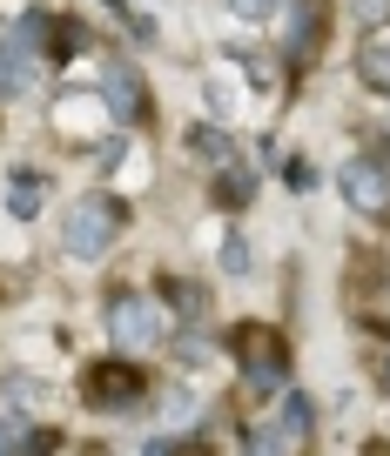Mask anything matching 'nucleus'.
Returning <instances> with one entry per match:
<instances>
[{
	"mask_svg": "<svg viewBox=\"0 0 390 456\" xmlns=\"http://www.w3.org/2000/svg\"><path fill=\"white\" fill-rule=\"evenodd\" d=\"M115 228H121L115 201H108V195H87V201H74L68 222H61V248L81 256V262H102L108 242H115Z\"/></svg>",
	"mask_w": 390,
	"mask_h": 456,
	"instance_id": "obj_1",
	"label": "nucleus"
},
{
	"mask_svg": "<svg viewBox=\"0 0 390 456\" xmlns=\"http://www.w3.org/2000/svg\"><path fill=\"white\" fill-rule=\"evenodd\" d=\"M108 336L121 342V356H142V349H155L162 342V315L148 296H115V309H108Z\"/></svg>",
	"mask_w": 390,
	"mask_h": 456,
	"instance_id": "obj_2",
	"label": "nucleus"
},
{
	"mask_svg": "<svg viewBox=\"0 0 390 456\" xmlns=\"http://www.w3.org/2000/svg\"><path fill=\"white\" fill-rule=\"evenodd\" d=\"M236 349H243V376H249L256 389L283 383L289 356H283V336H276V329H262V322H243V329H236Z\"/></svg>",
	"mask_w": 390,
	"mask_h": 456,
	"instance_id": "obj_3",
	"label": "nucleus"
},
{
	"mask_svg": "<svg viewBox=\"0 0 390 456\" xmlns=\"http://www.w3.org/2000/svg\"><path fill=\"white\" fill-rule=\"evenodd\" d=\"M336 188L350 195V208H370V215L390 201V182H384L377 161H344V168H336Z\"/></svg>",
	"mask_w": 390,
	"mask_h": 456,
	"instance_id": "obj_4",
	"label": "nucleus"
},
{
	"mask_svg": "<svg viewBox=\"0 0 390 456\" xmlns=\"http://www.w3.org/2000/svg\"><path fill=\"white\" fill-rule=\"evenodd\" d=\"M108 108L121 114V121H135V114H142V74L129 68V61H115V68H108Z\"/></svg>",
	"mask_w": 390,
	"mask_h": 456,
	"instance_id": "obj_5",
	"label": "nucleus"
},
{
	"mask_svg": "<svg viewBox=\"0 0 390 456\" xmlns=\"http://www.w3.org/2000/svg\"><path fill=\"white\" fill-rule=\"evenodd\" d=\"M87 396H95V403H135V396H142V376L121 370V362H108V370L87 376Z\"/></svg>",
	"mask_w": 390,
	"mask_h": 456,
	"instance_id": "obj_6",
	"label": "nucleus"
},
{
	"mask_svg": "<svg viewBox=\"0 0 390 456\" xmlns=\"http://www.w3.org/2000/svg\"><path fill=\"white\" fill-rule=\"evenodd\" d=\"M28 87H34V54L7 41L0 47V94H28Z\"/></svg>",
	"mask_w": 390,
	"mask_h": 456,
	"instance_id": "obj_7",
	"label": "nucleus"
},
{
	"mask_svg": "<svg viewBox=\"0 0 390 456\" xmlns=\"http://www.w3.org/2000/svg\"><path fill=\"white\" fill-rule=\"evenodd\" d=\"M270 423L283 429V443H289V450H303V436H310V396H283V410H276Z\"/></svg>",
	"mask_w": 390,
	"mask_h": 456,
	"instance_id": "obj_8",
	"label": "nucleus"
},
{
	"mask_svg": "<svg viewBox=\"0 0 390 456\" xmlns=\"http://www.w3.org/2000/svg\"><path fill=\"white\" fill-rule=\"evenodd\" d=\"M47 443H54V436H28V423H21V416H0V456H21V450L41 456Z\"/></svg>",
	"mask_w": 390,
	"mask_h": 456,
	"instance_id": "obj_9",
	"label": "nucleus"
},
{
	"mask_svg": "<svg viewBox=\"0 0 390 456\" xmlns=\"http://www.w3.org/2000/svg\"><path fill=\"white\" fill-rule=\"evenodd\" d=\"M41 195H47L41 175H14V182H7V208H14V215H34V208H41Z\"/></svg>",
	"mask_w": 390,
	"mask_h": 456,
	"instance_id": "obj_10",
	"label": "nucleus"
},
{
	"mask_svg": "<svg viewBox=\"0 0 390 456\" xmlns=\"http://www.w3.org/2000/svg\"><path fill=\"white\" fill-rule=\"evenodd\" d=\"M357 74L377 87V94H390V47L377 41V47H363V61H357Z\"/></svg>",
	"mask_w": 390,
	"mask_h": 456,
	"instance_id": "obj_11",
	"label": "nucleus"
},
{
	"mask_svg": "<svg viewBox=\"0 0 390 456\" xmlns=\"http://www.w3.org/2000/svg\"><path fill=\"white\" fill-rule=\"evenodd\" d=\"M249 456H296V450L283 443V429H276V423H256V429H249Z\"/></svg>",
	"mask_w": 390,
	"mask_h": 456,
	"instance_id": "obj_12",
	"label": "nucleus"
},
{
	"mask_svg": "<svg viewBox=\"0 0 390 456\" xmlns=\"http://www.w3.org/2000/svg\"><path fill=\"white\" fill-rule=\"evenodd\" d=\"M216 201H222V208H243V201H249V175H222V182H216Z\"/></svg>",
	"mask_w": 390,
	"mask_h": 456,
	"instance_id": "obj_13",
	"label": "nucleus"
},
{
	"mask_svg": "<svg viewBox=\"0 0 390 456\" xmlns=\"http://www.w3.org/2000/svg\"><path fill=\"white\" fill-rule=\"evenodd\" d=\"M195 155L222 161V155H229V134H222V128H195Z\"/></svg>",
	"mask_w": 390,
	"mask_h": 456,
	"instance_id": "obj_14",
	"label": "nucleus"
},
{
	"mask_svg": "<svg viewBox=\"0 0 390 456\" xmlns=\"http://www.w3.org/2000/svg\"><path fill=\"white\" fill-rule=\"evenodd\" d=\"M222 269H229V275L249 269V242H243V235H229V242H222Z\"/></svg>",
	"mask_w": 390,
	"mask_h": 456,
	"instance_id": "obj_15",
	"label": "nucleus"
},
{
	"mask_svg": "<svg viewBox=\"0 0 390 456\" xmlns=\"http://www.w3.org/2000/svg\"><path fill=\"white\" fill-rule=\"evenodd\" d=\"M236 14H249V20H262V14H276V7H283V0H229Z\"/></svg>",
	"mask_w": 390,
	"mask_h": 456,
	"instance_id": "obj_16",
	"label": "nucleus"
},
{
	"mask_svg": "<svg viewBox=\"0 0 390 456\" xmlns=\"http://www.w3.org/2000/svg\"><path fill=\"white\" fill-rule=\"evenodd\" d=\"M377 383H390V349H384V356H377Z\"/></svg>",
	"mask_w": 390,
	"mask_h": 456,
	"instance_id": "obj_17",
	"label": "nucleus"
},
{
	"mask_svg": "<svg viewBox=\"0 0 390 456\" xmlns=\"http://www.w3.org/2000/svg\"><path fill=\"white\" fill-rule=\"evenodd\" d=\"M142 456H175V450H169V443H148V450H142Z\"/></svg>",
	"mask_w": 390,
	"mask_h": 456,
	"instance_id": "obj_18",
	"label": "nucleus"
}]
</instances>
